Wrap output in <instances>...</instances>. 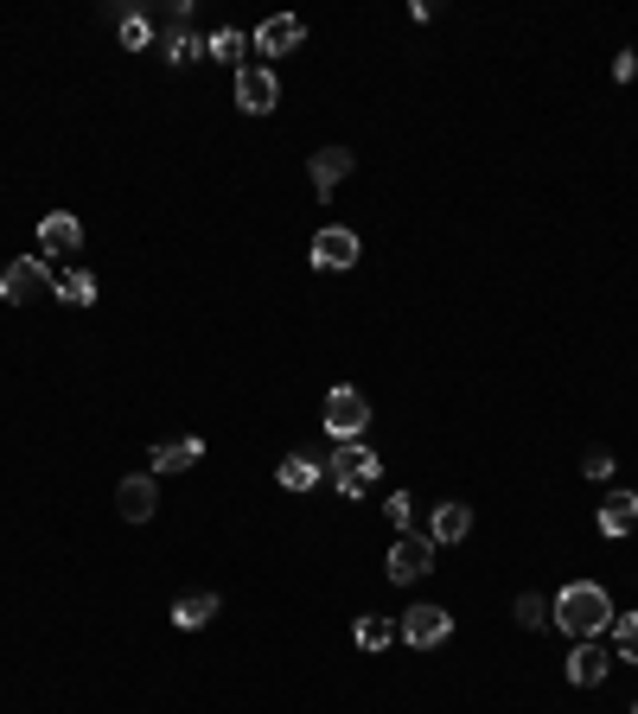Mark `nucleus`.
I'll list each match as a JSON object with an SVG mask.
<instances>
[{
    "label": "nucleus",
    "mask_w": 638,
    "mask_h": 714,
    "mask_svg": "<svg viewBox=\"0 0 638 714\" xmlns=\"http://www.w3.org/2000/svg\"><path fill=\"white\" fill-rule=\"evenodd\" d=\"M549 619L562 625L569 638H601L613 625V599H607V587H594V581H569L562 594L549 599Z\"/></svg>",
    "instance_id": "obj_1"
},
{
    "label": "nucleus",
    "mask_w": 638,
    "mask_h": 714,
    "mask_svg": "<svg viewBox=\"0 0 638 714\" xmlns=\"http://www.w3.org/2000/svg\"><path fill=\"white\" fill-rule=\"evenodd\" d=\"M377 473H383V459L370 453L365 441H345L326 459V478H333V491L338 498H370V485H377Z\"/></svg>",
    "instance_id": "obj_2"
},
{
    "label": "nucleus",
    "mask_w": 638,
    "mask_h": 714,
    "mask_svg": "<svg viewBox=\"0 0 638 714\" xmlns=\"http://www.w3.org/2000/svg\"><path fill=\"white\" fill-rule=\"evenodd\" d=\"M326 428H333L338 441H358V434L370 428V396H365V389L338 383L333 396H326Z\"/></svg>",
    "instance_id": "obj_3"
},
{
    "label": "nucleus",
    "mask_w": 638,
    "mask_h": 714,
    "mask_svg": "<svg viewBox=\"0 0 638 714\" xmlns=\"http://www.w3.org/2000/svg\"><path fill=\"white\" fill-rule=\"evenodd\" d=\"M428 567H434V536H422V530L396 536V549H390V581H396V587L422 581Z\"/></svg>",
    "instance_id": "obj_4"
},
{
    "label": "nucleus",
    "mask_w": 638,
    "mask_h": 714,
    "mask_svg": "<svg viewBox=\"0 0 638 714\" xmlns=\"http://www.w3.org/2000/svg\"><path fill=\"white\" fill-rule=\"evenodd\" d=\"M274 102H281L274 71L269 64H244V71H237V109H244V116H269Z\"/></svg>",
    "instance_id": "obj_5"
},
{
    "label": "nucleus",
    "mask_w": 638,
    "mask_h": 714,
    "mask_svg": "<svg viewBox=\"0 0 638 714\" xmlns=\"http://www.w3.org/2000/svg\"><path fill=\"white\" fill-rule=\"evenodd\" d=\"M454 631V619H447V606H409L402 619H396V638H409L415 651H428V645H441Z\"/></svg>",
    "instance_id": "obj_6"
},
{
    "label": "nucleus",
    "mask_w": 638,
    "mask_h": 714,
    "mask_svg": "<svg viewBox=\"0 0 638 714\" xmlns=\"http://www.w3.org/2000/svg\"><path fill=\"white\" fill-rule=\"evenodd\" d=\"M52 294V274H45V262L39 256H20V262L0 274V300H13V306H26V300Z\"/></svg>",
    "instance_id": "obj_7"
},
{
    "label": "nucleus",
    "mask_w": 638,
    "mask_h": 714,
    "mask_svg": "<svg viewBox=\"0 0 638 714\" xmlns=\"http://www.w3.org/2000/svg\"><path fill=\"white\" fill-rule=\"evenodd\" d=\"M613 670V657L594 645V638H575V651H569V683L575 689H601Z\"/></svg>",
    "instance_id": "obj_8"
},
{
    "label": "nucleus",
    "mask_w": 638,
    "mask_h": 714,
    "mask_svg": "<svg viewBox=\"0 0 638 714\" xmlns=\"http://www.w3.org/2000/svg\"><path fill=\"white\" fill-rule=\"evenodd\" d=\"M39 249H45V256H77V249H84V224H77L71 210L39 217Z\"/></svg>",
    "instance_id": "obj_9"
},
{
    "label": "nucleus",
    "mask_w": 638,
    "mask_h": 714,
    "mask_svg": "<svg viewBox=\"0 0 638 714\" xmlns=\"http://www.w3.org/2000/svg\"><path fill=\"white\" fill-rule=\"evenodd\" d=\"M358 262V237H352V230H345V224H333V230H320V237H313V268H352Z\"/></svg>",
    "instance_id": "obj_10"
},
{
    "label": "nucleus",
    "mask_w": 638,
    "mask_h": 714,
    "mask_svg": "<svg viewBox=\"0 0 638 714\" xmlns=\"http://www.w3.org/2000/svg\"><path fill=\"white\" fill-rule=\"evenodd\" d=\"M116 510H122L128 523H148L153 510H160V491H153V478L148 473H134L116 485Z\"/></svg>",
    "instance_id": "obj_11"
},
{
    "label": "nucleus",
    "mask_w": 638,
    "mask_h": 714,
    "mask_svg": "<svg viewBox=\"0 0 638 714\" xmlns=\"http://www.w3.org/2000/svg\"><path fill=\"white\" fill-rule=\"evenodd\" d=\"M301 39H306V26L294 20V13H274V20H262V26H256V52L281 58V52H294Z\"/></svg>",
    "instance_id": "obj_12"
},
{
    "label": "nucleus",
    "mask_w": 638,
    "mask_h": 714,
    "mask_svg": "<svg viewBox=\"0 0 638 714\" xmlns=\"http://www.w3.org/2000/svg\"><path fill=\"white\" fill-rule=\"evenodd\" d=\"M352 166H358V153H352V148H320L313 160H306V178H313V185H320V198H326V192H333Z\"/></svg>",
    "instance_id": "obj_13"
},
{
    "label": "nucleus",
    "mask_w": 638,
    "mask_h": 714,
    "mask_svg": "<svg viewBox=\"0 0 638 714\" xmlns=\"http://www.w3.org/2000/svg\"><path fill=\"white\" fill-rule=\"evenodd\" d=\"M148 459H153V473H185V466L205 459V441H198V434H185V441H160Z\"/></svg>",
    "instance_id": "obj_14"
},
{
    "label": "nucleus",
    "mask_w": 638,
    "mask_h": 714,
    "mask_svg": "<svg viewBox=\"0 0 638 714\" xmlns=\"http://www.w3.org/2000/svg\"><path fill=\"white\" fill-rule=\"evenodd\" d=\"M434 549H441V542H466V536H473V510L466 505H454V498H447V505H434Z\"/></svg>",
    "instance_id": "obj_15"
},
{
    "label": "nucleus",
    "mask_w": 638,
    "mask_h": 714,
    "mask_svg": "<svg viewBox=\"0 0 638 714\" xmlns=\"http://www.w3.org/2000/svg\"><path fill=\"white\" fill-rule=\"evenodd\" d=\"M320 478H326V466H320L313 453H288V459H281V485H288V491H313Z\"/></svg>",
    "instance_id": "obj_16"
},
{
    "label": "nucleus",
    "mask_w": 638,
    "mask_h": 714,
    "mask_svg": "<svg viewBox=\"0 0 638 714\" xmlns=\"http://www.w3.org/2000/svg\"><path fill=\"white\" fill-rule=\"evenodd\" d=\"M632 523H638V498H632V491H613L607 505H601V530H607V536H632Z\"/></svg>",
    "instance_id": "obj_17"
},
{
    "label": "nucleus",
    "mask_w": 638,
    "mask_h": 714,
    "mask_svg": "<svg viewBox=\"0 0 638 714\" xmlns=\"http://www.w3.org/2000/svg\"><path fill=\"white\" fill-rule=\"evenodd\" d=\"M52 294L71 300V306H90V300H96V274H90V268H64V274H52Z\"/></svg>",
    "instance_id": "obj_18"
},
{
    "label": "nucleus",
    "mask_w": 638,
    "mask_h": 714,
    "mask_svg": "<svg viewBox=\"0 0 638 714\" xmlns=\"http://www.w3.org/2000/svg\"><path fill=\"white\" fill-rule=\"evenodd\" d=\"M212 619H217V594H185L173 606V625L180 631H198V625H212Z\"/></svg>",
    "instance_id": "obj_19"
},
{
    "label": "nucleus",
    "mask_w": 638,
    "mask_h": 714,
    "mask_svg": "<svg viewBox=\"0 0 638 714\" xmlns=\"http://www.w3.org/2000/svg\"><path fill=\"white\" fill-rule=\"evenodd\" d=\"M390 638H396V625H390V619H377V613L352 625V645H358V651H383Z\"/></svg>",
    "instance_id": "obj_20"
},
{
    "label": "nucleus",
    "mask_w": 638,
    "mask_h": 714,
    "mask_svg": "<svg viewBox=\"0 0 638 714\" xmlns=\"http://www.w3.org/2000/svg\"><path fill=\"white\" fill-rule=\"evenodd\" d=\"M613 651L638 663V613H613Z\"/></svg>",
    "instance_id": "obj_21"
},
{
    "label": "nucleus",
    "mask_w": 638,
    "mask_h": 714,
    "mask_svg": "<svg viewBox=\"0 0 638 714\" xmlns=\"http://www.w3.org/2000/svg\"><path fill=\"white\" fill-rule=\"evenodd\" d=\"M205 52H212L217 64H230L237 52H244V32H230V26H217L212 39H205Z\"/></svg>",
    "instance_id": "obj_22"
},
{
    "label": "nucleus",
    "mask_w": 638,
    "mask_h": 714,
    "mask_svg": "<svg viewBox=\"0 0 638 714\" xmlns=\"http://www.w3.org/2000/svg\"><path fill=\"white\" fill-rule=\"evenodd\" d=\"M383 517H390L396 530L409 536V530H415V498H409V491H390V505H383Z\"/></svg>",
    "instance_id": "obj_23"
},
{
    "label": "nucleus",
    "mask_w": 638,
    "mask_h": 714,
    "mask_svg": "<svg viewBox=\"0 0 638 714\" xmlns=\"http://www.w3.org/2000/svg\"><path fill=\"white\" fill-rule=\"evenodd\" d=\"M198 52H205V45H198V39H192V32H166V64H185V58H198Z\"/></svg>",
    "instance_id": "obj_24"
},
{
    "label": "nucleus",
    "mask_w": 638,
    "mask_h": 714,
    "mask_svg": "<svg viewBox=\"0 0 638 714\" xmlns=\"http://www.w3.org/2000/svg\"><path fill=\"white\" fill-rule=\"evenodd\" d=\"M517 625H530V631H537V625H549V599L523 594V599H517Z\"/></svg>",
    "instance_id": "obj_25"
},
{
    "label": "nucleus",
    "mask_w": 638,
    "mask_h": 714,
    "mask_svg": "<svg viewBox=\"0 0 638 714\" xmlns=\"http://www.w3.org/2000/svg\"><path fill=\"white\" fill-rule=\"evenodd\" d=\"M122 45H134V52L148 45V13H128L122 20Z\"/></svg>",
    "instance_id": "obj_26"
},
{
    "label": "nucleus",
    "mask_w": 638,
    "mask_h": 714,
    "mask_svg": "<svg viewBox=\"0 0 638 714\" xmlns=\"http://www.w3.org/2000/svg\"><path fill=\"white\" fill-rule=\"evenodd\" d=\"M581 466H587V478H607V473H613V453H607V446H594Z\"/></svg>",
    "instance_id": "obj_27"
},
{
    "label": "nucleus",
    "mask_w": 638,
    "mask_h": 714,
    "mask_svg": "<svg viewBox=\"0 0 638 714\" xmlns=\"http://www.w3.org/2000/svg\"><path fill=\"white\" fill-rule=\"evenodd\" d=\"M613 77H619V84H632V77H638V58H632V52H619V58H613Z\"/></svg>",
    "instance_id": "obj_28"
},
{
    "label": "nucleus",
    "mask_w": 638,
    "mask_h": 714,
    "mask_svg": "<svg viewBox=\"0 0 638 714\" xmlns=\"http://www.w3.org/2000/svg\"><path fill=\"white\" fill-rule=\"evenodd\" d=\"M632 714H638V702H632Z\"/></svg>",
    "instance_id": "obj_29"
}]
</instances>
